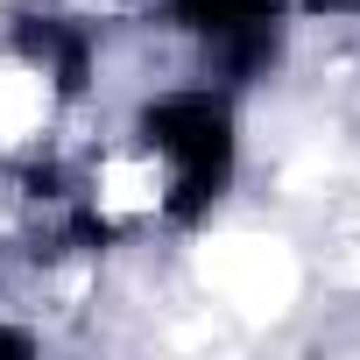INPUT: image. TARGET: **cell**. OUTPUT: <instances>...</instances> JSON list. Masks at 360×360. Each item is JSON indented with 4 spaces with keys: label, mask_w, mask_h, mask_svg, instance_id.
<instances>
[{
    "label": "cell",
    "mask_w": 360,
    "mask_h": 360,
    "mask_svg": "<svg viewBox=\"0 0 360 360\" xmlns=\"http://www.w3.org/2000/svg\"><path fill=\"white\" fill-rule=\"evenodd\" d=\"M141 134L148 148H162L176 162V198L169 212L176 219H198L212 212V198L226 191V169H233V120H226V99L212 92H169L141 113Z\"/></svg>",
    "instance_id": "6da1fadb"
},
{
    "label": "cell",
    "mask_w": 360,
    "mask_h": 360,
    "mask_svg": "<svg viewBox=\"0 0 360 360\" xmlns=\"http://www.w3.org/2000/svg\"><path fill=\"white\" fill-rule=\"evenodd\" d=\"M276 8L283 0H169V15L198 36H233L248 22H276Z\"/></svg>",
    "instance_id": "3957f363"
},
{
    "label": "cell",
    "mask_w": 360,
    "mask_h": 360,
    "mask_svg": "<svg viewBox=\"0 0 360 360\" xmlns=\"http://www.w3.org/2000/svg\"><path fill=\"white\" fill-rule=\"evenodd\" d=\"M0 353H29V332H8V325H0Z\"/></svg>",
    "instance_id": "277c9868"
},
{
    "label": "cell",
    "mask_w": 360,
    "mask_h": 360,
    "mask_svg": "<svg viewBox=\"0 0 360 360\" xmlns=\"http://www.w3.org/2000/svg\"><path fill=\"white\" fill-rule=\"evenodd\" d=\"M22 43L57 71L64 92H85V71H92V36L71 29V22H22Z\"/></svg>",
    "instance_id": "7a4b0ae2"
}]
</instances>
